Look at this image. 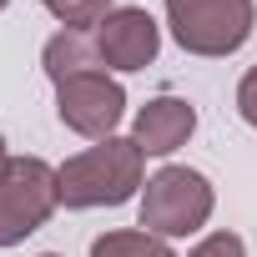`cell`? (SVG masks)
Returning <instances> with one entry per match:
<instances>
[{
    "label": "cell",
    "instance_id": "cell-1",
    "mask_svg": "<svg viewBox=\"0 0 257 257\" xmlns=\"http://www.w3.org/2000/svg\"><path fill=\"white\" fill-rule=\"evenodd\" d=\"M61 207L66 212H96V207H126L147 187V157L132 137H106L86 152L66 157L56 167Z\"/></svg>",
    "mask_w": 257,
    "mask_h": 257
},
{
    "label": "cell",
    "instance_id": "cell-2",
    "mask_svg": "<svg viewBox=\"0 0 257 257\" xmlns=\"http://www.w3.org/2000/svg\"><path fill=\"white\" fill-rule=\"evenodd\" d=\"M217 212V187L207 172L187 167V162H167L147 177L142 197H137V227H147L152 237L182 242V237H202L207 222Z\"/></svg>",
    "mask_w": 257,
    "mask_h": 257
},
{
    "label": "cell",
    "instance_id": "cell-3",
    "mask_svg": "<svg viewBox=\"0 0 257 257\" xmlns=\"http://www.w3.org/2000/svg\"><path fill=\"white\" fill-rule=\"evenodd\" d=\"M162 26L187 56L227 61L257 31V0H162Z\"/></svg>",
    "mask_w": 257,
    "mask_h": 257
},
{
    "label": "cell",
    "instance_id": "cell-4",
    "mask_svg": "<svg viewBox=\"0 0 257 257\" xmlns=\"http://www.w3.org/2000/svg\"><path fill=\"white\" fill-rule=\"evenodd\" d=\"M56 212H61L56 167L46 157H16L11 172L0 177V252L36 237Z\"/></svg>",
    "mask_w": 257,
    "mask_h": 257
},
{
    "label": "cell",
    "instance_id": "cell-5",
    "mask_svg": "<svg viewBox=\"0 0 257 257\" xmlns=\"http://www.w3.org/2000/svg\"><path fill=\"white\" fill-rule=\"evenodd\" d=\"M126 86L111 71H91L76 81L56 86V121L66 132H76L81 142H106L121 137V121H126Z\"/></svg>",
    "mask_w": 257,
    "mask_h": 257
},
{
    "label": "cell",
    "instance_id": "cell-6",
    "mask_svg": "<svg viewBox=\"0 0 257 257\" xmlns=\"http://www.w3.org/2000/svg\"><path fill=\"white\" fill-rule=\"evenodd\" d=\"M91 36L111 76H137L162 56V21L147 6H116Z\"/></svg>",
    "mask_w": 257,
    "mask_h": 257
},
{
    "label": "cell",
    "instance_id": "cell-7",
    "mask_svg": "<svg viewBox=\"0 0 257 257\" xmlns=\"http://www.w3.org/2000/svg\"><path fill=\"white\" fill-rule=\"evenodd\" d=\"M126 137L142 147V157H162L167 162L197 137V106L187 96H152L147 106H137Z\"/></svg>",
    "mask_w": 257,
    "mask_h": 257
},
{
    "label": "cell",
    "instance_id": "cell-8",
    "mask_svg": "<svg viewBox=\"0 0 257 257\" xmlns=\"http://www.w3.org/2000/svg\"><path fill=\"white\" fill-rule=\"evenodd\" d=\"M41 71H46L51 86H61V81H76V76L106 71V61H101L91 31H66V26H61V31L41 46Z\"/></svg>",
    "mask_w": 257,
    "mask_h": 257
},
{
    "label": "cell",
    "instance_id": "cell-9",
    "mask_svg": "<svg viewBox=\"0 0 257 257\" xmlns=\"http://www.w3.org/2000/svg\"><path fill=\"white\" fill-rule=\"evenodd\" d=\"M86 257H177V247L167 237H152L147 227H111L91 242Z\"/></svg>",
    "mask_w": 257,
    "mask_h": 257
},
{
    "label": "cell",
    "instance_id": "cell-10",
    "mask_svg": "<svg viewBox=\"0 0 257 257\" xmlns=\"http://www.w3.org/2000/svg\"><path fill=\"white\" fill-rule=\"evenodd\" d=\"M46 16L66 31H96L111 11H116V0H41Z\"/></svg>",
    "mask_w": 257,
    "mask_h": 257
},
{
    "label": "cell",
    "instance_id": "cell-11",
    "mask_svg": "<svg viewBox=\"0 0 257 257\" xmlns=\"http://www.w3.org/2000/svg\"><path fill=\"white\" fill-rule=\"evenodd\" d=\"M187 257H247V242H242L237 232H227V227H212V232H202V237L192 242Z\"/></svg>",
    "mask_w": 257,
    "mask_h": 257
},
{
    "label": "cell",
    "instance_id": "cell-12",
    "mask_svg": "<svg viewBox=\"0 0 257 257\" xmlns=\"http://www.w3.org/2000/svg\"><path fill=\"white\" fill-rule=\"evenodd\" d=\"M232 101H237V116L257 132V66H247V71H242V81H237V96H232Z\"/></svg>",
    "mask_w": 257,
    "mask_h": 257
},
{
    "label": "cell",
    "instance_id": "cell-13",
    "mask_svg": "<svg viewBox=\"0 0 257 257\" xmlns=\"http://www.w3.org/2000/svg\"><path fill=\"white\" fill-rule=\"evenodd\" d=\"M11 162H16V152H11V142H6V137H0V177L11 172Z\"/></svg>",
    "mask_w": 257,
    "mask_h": 257
},
{
    "label": "cell",
    "instance_id": "cell-14",
    "mask_svg": "<svg viewBox=\"0 0 257 257\" xmlns=\"http://www.w3.org/2000/svg\"><path fill=\"white\" fill-rule=\"evenodd\" d=\"M36 257H61V252H36Z\"/></svg>",
    "mask_w": 257,
    "mask_h": 257
},
{
    "label": "cell",
    "instance_id": "cell-15",
    "mask_svg": "<svg viewBox=\"0 0 257 257\" xmlns=\"http://www.w3.org/2000/svg\"><path fill=\"white\" fill-rule=\"evenodd\" d=\"M6 6H11V0H0V11H6Z\"/></svg>",
    "mask_w": 257,
    "mask_h": 257
}]
</instances>
